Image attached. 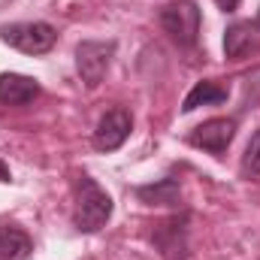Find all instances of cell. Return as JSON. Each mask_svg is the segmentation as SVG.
Masks as SVG:
<instances>
[{
    "instance_id": "obj_9",
    "label": "cell",
    "mask_w": 260,
    "mask_h": 260,
    "mask_svg": "<svg viewBox=\"0 0 260 260\" xmlns=\"http://www.w3.org/2000/svg\"><path fill=\"white\" fill-rule=\"evenodd\" d=\"M40 82L21 73H3L0 76V106H27L40 97Z\"/></svg>"
},
{
    "instance_id": "obj_5",
    "label": "cell",
    "mask_w": 260,
    "mask_h": 260,
    "mask_svg": "<svg viewBox=\"0 0 260 260\" xmlns=\"http://www.w3.org/2000/svg\"><path fill=\"white\" fill-rule=\"evenodd\" d=\"M151 242L167 260H185L188 257V215H173L157 221L151 230Z\"/></svg>"
},
{
    "instance_id": "obj_14",
    "label": "cell",
    "mask_w": 260,
    "mask_h": 260,
    "mask_svg": "<svg viewBox=\"0 0 260 260\" xmlns=\"http://www.w3.org/2000/svg\"><path fill=\"white\" fill-rule=\"evenodd\" d=\"M215 3H218V9H224V12H236L242 0H215Z\"/></svg>"
},
{
    "instance_id": "obj_15",
    "label": "cell",
    "mask_w": 260,
    "mask_h": 260,
    "mask_svg": "<svg viewBox=\"0 0 260 260\" xmlns=\"http://www.w3.org/2000/svg\"><path fill=\"white\" fill-rule=\"evenodd\" d=\"M0 182H12V173H9V167L0 160Z\"/></svg>"
},
{
    "instance_id": "obj_10",
    "label": "cell",
    "mask_w": 260,
    "mask_h": 260,
    "mask_svg": "<svg viewBox=\"0 0 260 260\" xmlns=\"http://www.w3.org/2000/svg\"><path fill=\"white\" fill-rule=\"evenodd\" d=\"M136 197H139L145 206H179L182 188H179V182H176L173 176H167V179H160V182H154V185L136 188Z\"/></svg>"
},
{
    "instance_id": "obj_2",
    "label": "cell",
    "mask_w": 260,
    "mask_h": 260,
    "mask_svg": "<svg viewBox=\"0 0 260 260\" xmlns=\"http://www.w3.org/2000/svg\"><path fill=\"white\" fill-rule=\"evenodd\" d=\"M160 27L179 49H194L200 40V6L194 0H173L160 9Z\"/></svg>"
},
{
    "instance_id": "obj_12",
    "label": "cell",
    "mask_w": 260,
    "mask_h": 260,
    "mask_svg": "<svg viewBox=\"0 0 260 260\" xmlns=\"http://www.w3.org/2000/svg\"><path fill=\"white\" fill-rule=\"evenodd\" d=\"M34 251V242L18 227H0V260H24Z\"/></svg>"
},
{
    "instance_id": "obj_11",
    "label": "cell",
    "mask_w": 260,
    "mask_h": 260,
    "mask_svg": "<svg viewBox=\"0 0 260 260\" xmlns=\"http://www.w3.org/2000/svg\"><path fill=\"white\" fill-rule=\"evenodd\" d=\"M224 100H227V88L221 82L203 79V82H197L194 88L188 91V97L182 103V112H194L200 106H215V103H224Z\"/></svg>"
},
{
    "instance_id": "obj_1",
    "label": "cell",
    "mask_w": 260,
    "mask_h": 260,
    "mask_svg": "<svg viewBox=\"0 0 260 260\" xmlns=\"http://www.w3.org/2000/svg\"><path fill=\"white\" fill-rule=\"evenodd\" d=\"M112 197L106 194L91 176H79L76 182V206H73V224L79 233H97L112 218Z\"/></svg>"
},
{
    "instance_id": "obj_3",
    "label": "cell",
    "mask_w": 260,
    "mask_h": 260,
    "mask_svg": "<svg viewBox=\"0 0 260 260\" xmlns=\"http://www.w3.org/2000/svg\"><path fill=\"white\" fill-rule=\"evenodd\" d=\"M0 40L24 55H46L58 43V30L46 21H21V24H6L0 27Z\"/></svg>"
},
{
    "instance_id": "obj_8",
    "label": "cell",
    "mask_w": 260,
    "mask_h": 260,
    "mask_svg": "<svg viewBox=\"0 0 260 260\" xmlns=\"http://www.w3.org/2000/svg\"><path fill=\"white\" fill-rule=\"evenodd\" d=\"M224 55L227 61H245L260 55V21H236L224 34Z\"/></svg>"
},
{
    "instance_id": "obj_13",
    "label": "cell",
    "mask_w": 260,
    "mask_h": 260,
    "mask_svg": "<svg viewBox=\"0 0 260 260\" xmlns=\"http://www.w3.org/2000/svg\"><path fill=\"white\" fill-rule=\"evenodd\" d=\"M242 176L260 182V130L251 136V142H248V148L242 154Z\"/></svg>"
},
{
    "instance_id": "obj_4",
    "label": "cell",
    "mask_w": 260,
    "mask_h": 260,
    "mask_svg": "<svg viewBox=\"0 0 260 260\" xmlns=\"http://www.w3.org/2000/svg\"><path fill=\"white\" fill-rule=\"evenodd\" d=\"M115 49H118L115 40H85L76 46V70L88 88H97L103 82L115 58Z\"/></svg>"
},
{
    "instance_id": "obj_6",
    "label": "cell",
    "mask_w": 260,
    "mask_h": 260,
    "mask_svg": "<svg viewBox=\"0 0 260 260\" xmlns=\"http://www.w3.org/2000/svg\"><path fill=\"white\" fill-rule=\"evenodd\" d=\"M233 136H236V118H209L191 130L188 142L209 154H224L230 148Z\"/></svg>"
},
{
    "instance_id": "obj_7",
    "label": "cell",
    "mask_w": 260,
    "mask_h": 260,
    "mask_svg": "<svg viewBox=\"0 0 260 260\" xmlns=\"http://www.w3.org/2000/svg\"><path fill=\"white\" fill-rule=\"evenodd\" d=\"M130 127H133V118L124 106H115L109 109L100 121H97V130H94V148L97 151H115L127 142Z\"/></svg>"
}]
</instances>
